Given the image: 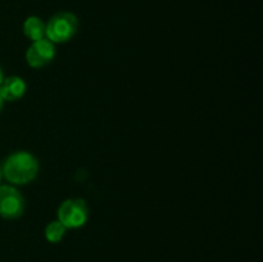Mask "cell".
Returning a JSON list of instances; mask_svg holds the SVG:
<instances>
[{"instance_id": "cell-1", "label": "cell", "mask_w": 263, "mask_h": 262, "mask_svg": "<svg viewBox=\"0 0 263 262\" xmlns=\"http://www.w3.org/2000/svg\"><path fill=\"white\" fill-rule=\"evenodd\" d=\"M3 176L12 185H25L33 181L39 174V161L32 153L18 151L5 159Z\"/></svg>"}, {"instance_id": "cell-2", "label": "cell", "mask_w": 263, "mask_h": 262, "mask_svg": "<svg viewBox=\"0 0 263 262\" xmlns=\"http://www.w3.org/2000/svg\"><path fill=\"white\" fill-rule=\"evenodd\" d=\"M79 30V20L71 12L54 14L45 23V38L53 44H63L71 40Z\"/></svg>"}, {"instance_id": "cell-3", "label": "cell", "mask_w": 263, "mask_h": 262, "mask_svg": "<svg viewBox=\"0 0 263 262\" xmlns=\"http://www.w3.org/2000/svg\"><path fill=\"white\" fill-rule=\"evenodd\" d=\"M58 221L68 229H80L89 220V207L81 198L66 199L58 208Z\"/></svg>"}, {"instance_id": "cell-4", "label": "cell", "mask_w": 263, "mask_h": 262, "mask_svg": "<svg viewBox=\"0 0 263 262\" xmlns=\"http://www.w3.org/2000/svg\"><path fill=\"white\" fill-rule=\"evenodd\" d=\"M25 198L13 185H0V216L8 220L21 217L25 212Z\"/></svg>"}, {"instance_id": "cell-5", "label": "cell", "mask_w": 263, "mask_h": 262, "mask_svg": "<svg viewBox=\"0 0 263 262\" xmlns=\"http://www.w3.org/2000/svg\"><path fill=\"white\" fill-rule=\"evenodd\" d=\"M55 57V45L46 38L32 41L26 51V61L32 68H43L51 63Z\"/></svg>"}, {"instance_id": "cell-6", "label": "cell", "mask_w": 263, "mask_h": 262, "mask_svg": "<svg viewBox=\"0 0 263 262\" xmlns=\"http://www.w3.org/2000/svg\"><path fill=\"white\" fill-rule=\"evenodd\" d=\"M27 85L20 76L4 77L0 84V97L4 102H15L26 94Z\"/></svg>"}, {"instance_id": "cell-7", "label": "cell", "mask_w": 263, "mask_h": 262, "mask_svg": "<svg viewBox=\"0 0 263 262\" xmlns=\"http://www.w3.org/2000/svg\"><path fill=\"white\" fill-rule=\"evenodd\" d=\"M23 33L31 41H37L45 38V23L36 15L27 17L23 22Z\"/></svg>"}, {"instance_id": "cell-8", "label": "cell", "mask_w": 263, "mask_h": 262, "mask_svg": "<svg viewBox=\"0 0 263 262\" xmlns=\"http://www.w3.org/2000/svg\"><path fill=\"white\" fill-rule=\"evenodd\" d=\"M67 233V228L58 220L49 222L45 228V239L50 243H59L64 238Z\"/></svg>"}, {"instance_id": "cell-9", "label": "cell", "mask_w": 263, "mask_h": 262, "mask_svg": "<svg viewBox=\"0 0 263 262\" xmlns=\"http://www.w3.org/2000/svg\"><path fill=\"white\" fill-rule=\"evenodd\" d=\"M3 80H4V73H3V69L0 68V84L3 82Z\"/></svg>"}, {"instance_id": "cell-10", "label": "cell", "mask_w": 263, "mask_h": 262, "mask_svg": "<svg viewBox=\"0 0 263 262\" xmlns=\"http://www.w3.org/2000/svg\"><path fill=\"white\" fill-rule=\"evenodd\" d=\"M3 105H4V100H3L2 97H0V112H2L3 109Z\"/></svg>"}, {"instance_id": "cell-11", "label": "cell", "mask_w": 263, "mask_h": 262, "mask_svg": "<svg viewBox=\"0 0 263 262\" xmlns=\"http://www.w3.org/2000/svg\"><path fill=\"white\" fill-rule=\"evenodd\" d=\"M3 177V172H2V167H0V180H2Z\"/></svg>"}]
</instances>
